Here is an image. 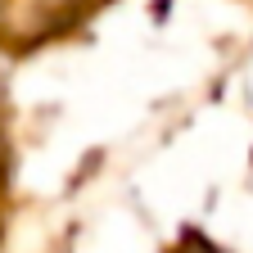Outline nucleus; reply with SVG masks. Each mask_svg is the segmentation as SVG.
<instances>
[{
	"label": "nucleus",
	"instance_id": "f257e3e1",
	"mask_svg": "<svg viewBox=\"0 0 253 253\" xmlns=\"http://www.w3.org/2000/svg\"><path fill=\"white\" fill-rule=\"evenodd\" d=\"M176 253H221L208 235H199V231H185L181 235V244H176Z\"/></svg>",
	"mask_w": 253,
	"mask_h": 253
}]
</instances>
